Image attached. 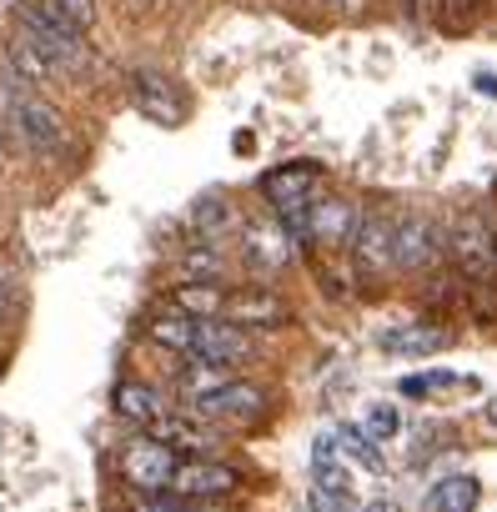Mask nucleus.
<instances>
[{
  "mask_svg": "<svg viewBox=\"0 0 497 512\" xmlns=\"http://www.w3.org/2000/svg\"><path fill=\"white\" fill-rule=\"evenodd\" d=\"M16 31H26V36L41 46V56H46L61 76H76V71L91 66L86 36L51 6V0H21V6H16Z\"/></svg>",
  "mask_w": 497,
  "mask_h": 512,
  "instance_id": "nucleus-1",
  "label": "nucleus"
},
{
  "mask_svg": "<svg viewBox=\"0 0 497 512\" xmlns=\"http://www.w3.org/2000/svg\"><path fill=\"white\" fill-rule=\"evenodd\" d=\"M0 101H6V121L21 136L26 151H36V156H61L66 151V121H61V111L51 101H41V91H31L16 76H6Z\"/></svg>",
  "mask_w": 497,
  "mask_h": 512,
  "instance_id": "nucleus-2",
  "label": "nucleus"
},
{
  "mask_svg": "<svg viewBox=\"0 0 497 512\" xmlns=\"http://www.w3.org/2000/svg\"><path fill=\"white\" fill-rule=\"evenodd\" d=\"M447 251L467 282H492L497 277V231L487 226L482 211H462L447 231Z\"/></svg>",
  "mask_w": 497,
  "mask_h": 512,
  "instance_id": "nucleus-3",
  "label": "nucleus"
},
{
  "mask_svg": "<svg viewBox=\"0 0 497 512\" xmlns=\"http://www.w3.org/2000/svg\"><path fill=\"white\" fill-rule=\"evenodd\" d=\"M267 387L262 382H221L216 392H206V397H196V402H186V412L191 417H201V422H211V427H236V422H257L262 412H267Z\"/></svg>",
  "mask_w": 497,
  "mask_h": 512,
  "instance_id": "nucleus-4",
  "label": "nucleus"
},
{
  "mask_svg": "<svg viewBox=\"0 0 497 512\" xmlns=\"http://www.w3.org/2000/svg\"><path fill=\"white\" fill-rule=\"evenodd\" d=\"M442 246H447V236L432 216H422V211L392 216V272H427L442 256Z\"/></svg>",
  "mask_w": 497,
  "mask_h": 512,
  "instance_id": "nucleus-5",
  "label": "nucleus"
},
{
  "mask_svg": "<svg viewBox=\"0 0 497 512\" xmlns=\"http://www.w3.org/2000/svg\"><path fill=\"white\" fill-rule=\"evenodd\" d=\"M176 467H181V457H176L166 442L146 437V432H141L136 442H126V452H121V482H126L136 497H146V492H171Z\"/></svg>",
  "mask_w": 497,
  "mask_h": 512,
  "instance_id": "nucleus-6",
  "label": "nucleus"
},
{
  "mask_svg": "<svg viewBox=\"0 0 497 512\" xmlns=\"http://www.w3.org/2000/svg\"><path fill=\"white\" fill-rule=\"evenodd\" d=\"M131 106L151 121V126H181L186 116H191V101H186V91L166 76V71H156V66H141V71H131Z\"/></svg>",
  "mask_w": 497,
  "mask_h": 512,
  "instance_id": "nucleus-7",
  "label": "nucleus"
},
{
  "mask_svg": "<svg viewBox=\"0 0 497 512\" xmlns=\"http://www.w3.org/2000/svg\"><path fill=\"white\" fill-rule=\"evenodd\" d=\"M246 477L231 467V462H216V457H196V462H181L176 477H171V492L181 502H221L231 492H241Z\"/></svg>",
  "mask_w": 497,
  "mask_h": 512,
  "instance_id": "nucleus-8",
  "label": "nucleus"
},
{
  "mask_svg": "<svg viewBox=\"0 0 497 512\" xmlns=\"http://www.w3.org/2000/svg\"><path fill=\"white\" fill-rule=\"evenodd\" d=\"M252 357H257L252 332H241V327H231V322H221V317H216V322H196L191 362L226 372V367H241V362H252Z\"/></svg>",
  "mask_w": 497,
  "mask_h": 512,
  "instance_id": "nucleus-9",
  "label": "nucleus"
},
{
  "mask_svg": "<svg viewBox=\"0 0 497 512\" xmlns=\"http://www.w3.org/2000/svg\"><path fill=\"white\" fill-rule=\"evenodd\" d=\"M327 181V166L322 161H287V166H272L262 181H257V196L272 206V211H287V206H302L322 191Z\"/></svg>",
  "mask_w": 497,
  "mask_h": 512,
  "instance_id": "nucleus-10",
  "label": "nucleus"
},
{
  "mask_svg": "<svg viewBox=\"0 0 497 512\" xmlns=\"http://www.w3.org/2000/svg\"><path fill=\"white\" fill-rule=\"evenodd\" d=\"M357 216H362V211H357L347 196H312V201H307V216H302V241H312V246H322V251H337V246L352 241Z\"/></svg>",
  "mask_w": 497,
  "mask_h": 512,
  "instance_id": "nucleus-11",
  "label": "nucleus"
},
{
  "mask_svg": "<svg viewBox=\"0 0 497 512\" xmlns=\"http://www.w3.org/2000/svg\"><path fill=\"white\" fill-rule=\"evenodd\" d=\"M241 262L252 272H287L297 262V241L277 221H241Z\"/></svg>",
  "mask_w": 497,
  "mask_h": 512,
  "instance_id": "nucleus-12",
  "label": "nucleus"
},
{
  "mask_svg": "<svg viewBox=\"0 0 497 512\" xmlns=\"http://www.w3.org/2000/svg\"><path fill=\"white\" fill-rule=\"evenodd\" d=\"M352 262L367 277H387L392 272V216L387 211H362L357 231H352Z\"/></svg>",
  "mask_w": 497,
  "mask_h": 512,
  "instance_id": "nucleus-13",
  "label": "nucleus"
},
{
  "mask_svg": "<svg viewBox=\"0 0 497 512\" xmlns=\"http://www.w3.org/2000/svg\"><path fill=\"white\" fill-rule=\"evenodd\" d=\"M287 317H292V307H287L277 292H267V287L236 292V297H226V307H221V322H231V327H241V332H277Z\"/></svg>",
  "mask_w": 497,
  "mask_h": 512,
  "instance_id": "nucleus-14",
  "label": "nucleus"
},
{
  "mask_svg": "<svg viewBox=\"0 0 497 512\" xmlns=\"http://www.w3.org/2000/svg\"><path fill=\"white\" fill-rule=\"evenodd\" d=\"M146 437L166 442L176 457H181V452H196V457H201V452H211V447L221 442V427H211V422L191 417L186 407H171L161 422H151V427H146Z\"/></svg>",
  "mask_w": 497,
  "mask_h": 512,
  "instance_id": "nucleus-15",
  "label": "nucleus"
},
{
  "mask_svg": "<svg viewBox=\"0 0 497 512\" xmlns=\"http://www.w3.org/2000/svg\"><path fill=\"white\" fill-rule=\"evenodd\" d=\"M111 407H116V417L136 422L141 432L171 412V402H166V392H161V387H151V382H131V377H126V382H116V392H111Z\"/></svg>",
  "mask_w": 497,
  "mask_h": 512,
  "instance_id": "nucleus-16",
  "label": "nucleus"
},
{
  "mask_svg": "<svg viewBox=\"0 0 497 512\" xmlns=\"http://www.w3.org/2000/svg\"><path fill=\"white\" fill-rule=\"evenodd\" d=\"M452 337L442 332V327H427V322H407V327H387L382 337H377V347L382 352H392V357H432V352H442Z\"/></svg>",
  "mask_w": 497,
  "mask_h": 512,
  "instance_id": "nucleus-17",
  "label": "nucleus"
},
{
  "mask_svg": "<svg viewBox=\"0 0 497 512\" xmlns=\"http://www.w3.org/2000/svg\"><path fill=\"white\" fill-rule=\"evenodd\" d=\"M6 66H11V76L21 81V86H51L61 71L41 56V46L26 36V31H16L11 36V46H6Z\"/></svg>",
  "mask_w": 497,
  "mask_h": 512,
  "instance_id": "nucleus-18",
  "label": "nucleus"
},
{
  "mask_svg": "<svg viewBox=\"0 0 497 512\" xmlns=\"http://www.w3.org/2000/svg\"><path fill=\"white\" fill-rule=\"evenodd\" d=\"M221 307H226V292H221L216 282H181V287L171 292V312H181V317H191V322H216Z\"/></svg>",
  "mask_w": 497,
  "mask_h": 512,
  "instance_id": "nucleus-19",
  "label": "nucleus"
},
{
  "mask_svg": "<svg viewBox=\"0 0 497 512\" xmlns=\"http://www.w3.org/2000/svg\"><path fill=\"white\" fill-rule=\"evenodd\" d=\"M477 502H482V482L467 472H452V477L432 482V492H427V512H477Z\"/></svg>",
  "mask_w": 497,
  "mask_h": 512,
  "instance_id": "nucleus-20",
  "label": "nucleus"
},
{
  "mask_svg": "<svg viewBox=\"0 0 497 512\" xmlns=\"http://www.w3.org/2000/svg\"><path fill=\"white\" fill-rule=\"evenodd\" d=\"M146 337H151L156 347H166V352H181V357H191V342H196V322L166 307L161 317H151V327H146Z\"/></svg>",
  "mask_w": 497,
  "mask_h": 512,
  "instance_id": "nucleus-21",
  "label": "nucleus"
},
{
  "mask_svg": "<svg viewBox=\"0 0 497 512\" xmlns=\"http://www.w3.org/2000/svg\"><path fill=\"white\" fill-rule=\"evenodd\" d=\"M191 221H196V231H201L206 241H216L221 231H231V226H236V211L226 206V196H216V191H211V196H201V201L191 206Z\"/></svg>",
  "mask_w": 497,
  "mask_h": 512,
  "instance_id": "nucleus-22",
  "label": "nucleus"
},
{
  "mask_svg": "<svg viewBox=\"0 0 497 512\" xmlns=\"http://www.w3.org/2000/svg\"><path fill=\"white\" fill-rule=\"evenodd\" d=\"M332 442H337V452H342V457L362 462L367 472H387V462H382L377 442H372V437H367L362 427H337V432H332Z\"/></svg>",
  "mask_w": 497,
  "mask_h": 512,
  "instance_id": "nucleus-23",
  "label": "nucleus"
},
{
  "mask_svg": "<svg viewBox=\"0 0 497 512\" xmlns=\"http://www.w3.org/2000/svg\"><path fill=\"white\" fill-rule=\"evenodd\" d=\"M181 267H186V277H201V282H221V277H226V262H221L216 241H201V246H191V251L181 256Z\"/></svg>",
  "mask_w": 497,
  "mask_h": 512,
  "instance_id": "nucleus-24",
  "label": "nucleus"
},
{
  "mask_svg": "<svg viewBox=\"0 0 497 512\" xmlns=\"http://www.w3.org/2000/svg\"><path fill=\"white\" fill-rule=\"evenodd\" d=\"M447 387H467V377H457V372H422V377H402V397H432V392H447Z\"/></svg>",
  "mask_w": 497,
  "mask_h": 512,
  "instance_id": "nucleus-25",
  "label": "nucleus"
},
{
  "mask_svg": "<svg viewBox=\"0 0 497 512\" xmlns=\"http://www.w3.org/2000/svg\"><path fill=\"white\" fill-rule=\"evenodd\" d=\"M221 382H226V372H216V367H201V362H191V367L181 372V392H186V402H196V397L216 392Z\"/></svg>",
  "mask_w": 497,
  "mask_h": 512,
  "instance_id": "nucleus-26",
  "label": "nucleus"
},
{
  "mask_svg": "<svg viewBox=\"0 0 497 512\" xmlns=\"http://www.w3.org/2000/svg\"><path fill=\"white\" fill-rule=\"evenodd\" d=\"M372 442H387V437H397L402 432V412L397 407H387V402H377V407H367V427H362Z\"/></svg>",
  "mask_w": 497,
  "mask_h": 512,
  "instance_id": "nucleus-27",
  "label": "nucleus"
},
{
  "mask_svg": "<svg viewBox=\"0 0 497 512\" xmlns=\"http://www.w3.org/2000/svg\"><path fill=\"white\" fill-rule=\"evenodd\" d=\"M51 6H56V11H61V16L81 31V36L96 26V0H51Z\"/></svg>",
  "mask_w": 497,
  "mask_h": 512,
  "instance_id": "nucleus-28",
  "label": "nucleus"
},
{
  "mask_svg": "<svg viewBox=\"0 0 497 512\" xmlns=\"http://www.w3.org/2000/svg\"><path fill=\"white\" fill-rule=\"evenodd\" d=\"M131 512H186V502L176 492H146V497L131 502Z\"/></svg>",
  "mask_w": 497,
  "mask_h": 512,
  "instance_id": "nucleus-29",
  "label": "nucleus"
},
{
  "mask_svg": "<svg viewBox=\"0 0 497 512\" xmlns=\"http://www.w3.org/2000/svg\"><path fill=\"white\" fill-rule=\"evenodd\" d=\"M357 512H402V507H397V502H387V497H382V502H367V507H357Z\"/></svg>",
  "mask_w": 497,
  "mask_h": 512,
  "instance_id": "nucleus-30",
  "label": "nucleus"
},
{
  "mask_svg": "<svg viewBox=\"0 0 497 512\" xmlns=\"http://www.w3.org/2000/svg\"><path fill=\"white\" fill-rule=\"evenodd\" d=\"M477 91L482 96H497V76H477Z\"/></svg>",
  "mask_w": 497,
  "mask_h": 512,
  "instance_id": "nucleus-31",
  "label": "nucleus"
},
{
  "mask_svg": "<svg viewBox=\"0 0 497 512\" xmlns=\"http://www.w3.org/2000/svg\"><path fill=\"white\" fill-rule=\"evenodd\" d=\"M11 166V151H6V126H0V171Z\"/></svg>",
  "mask_w": 497,
  "mask_h": 512,
  "instance_id": "nucleus-32",
  "label": "nucleus"
},
{
  "mask_svg": "<svg viewBox=\"0 0 497 512\" xmlns=\"http://www.w3.org/2000/svg\"><path fill=\"white\" fill-rule=\"evenodd\" d=\"M487 422L497 427V392H492V402H487Z\"/></svg>",
  "mask_w": 497,
  "mask_h": 512,
  "instance_id": "nucleus-33",
  "label": "nucleus"
},
{
  "mask_svg": "<svg viewBox=\"0 0 497 512\" xmlns=\"http://www.w3.org/2000/svg\"><path fill=\"white\" fill-rule=\"evenodd\" d=\"M327 6H352V0H327Z\"/></svg>",
  "mask_w": 497,
  "mask_h": 512,
  "instance_id": "nucleus-34",
  "label": "nucleus"
},
{
  "mask_svg": "<svg viewBox=\"0 0 497 512\" xmlns=\"http://www.w3.org/2000/svg\"><path fill=\"white\" fill-rule=\"evenodd\" d=\"M136 6H156V0H136Z\"/></svg>",
  "mask_w": 497,
  "mask_h": 512,
  "instance_id": "nucleus-35",
  "label": "nucleus"
}]
</instances>
